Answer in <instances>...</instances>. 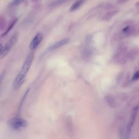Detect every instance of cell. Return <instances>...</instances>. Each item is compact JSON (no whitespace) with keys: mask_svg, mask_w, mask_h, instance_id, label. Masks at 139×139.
I'll list each match as a JSON object with an SVG mask.
<instances>
[{"mask_svg":"<svg viewBox=\"0 0 139 139\" xmlns=\"http://www.w3.org/2000/svg\"><path fill=\"white\" fill-rule=\"evenodd\" d=\"M139 79V70L137 71L134 73V74L133 75L132 80H137Z\"/></svg>","mask_w":139,"mask_h":139,"instance_id":"cell-12","label":"cell"},{"mask_svg":"<svg viewBox=\"0 0 139 139\" xmlns=\"http://www.w3.org/2000/svg\"><path fill=\"white\" fill-rule=\"evenodd\" d=\"M120 1H121V2H123L126 1H127V0H120Z\"/></svg>","mask_w":139,"mask_h":139,"instance_id":"cell-14","label":"cell"},{"mask_svg":"<svg viewBox=\"0 0 139 139\" xmlns=\"http://www.w3.org/2000/svg\"><path fill=\"white\" fill-rule=\"evenodd\" d=\"M17 21H18V19H13V20H12V21H10L9 26L8 27L7 29L6 30H5V32L4 33H3V34H2V35H1L2 37H3V36L6 35L8 34V33L10 31V30L12 29V28L15 26V24L16 23V22H17Z\"/></svg>","mask_w":139,"mask_h":139,"instance_id":"cell-8","label":"cell"},{"mask_svg":"<svg viewBox=\"0 0 139 139\" xmlns=\"http://www.w3.org/2000/svg\"><path fill=\"white\" fill-rule=\"evenodd\" d=\"M43 39V35L41 33H37L34 38L33 39L31 43L29 45V48L31 50H35L37 48L39 45L40 44L41 41Z\"/></svg>","mask_w":139,"mask_h":139,"instance_id":"cell-6","label":"cell"},{"mask_svg":"<svg viewBox=\"0 0 139 139\" xmlns=\"http://www.w3.org/2000/svg\"><path fill=\"white\" fill-rule=\"evenodd\" d=\"M24 1V0H13L12 2V4L14 6H16L19 4H21L22 3H23Z\"/></svg>","mask_w":139,"mask_h":139,"instance_id":"cell-10","label":"cell"},{"mask_svg":"<svg viewBox=\"0 0 139 139\" xmlns=\"http://www.w3.org/2000/svg\"><path fill=\"white\" fill-rule=\"evenodd\" d=\"M34 1H37V0H34Z\"/></svg>","mask_w":139,"mask_h":139,"instance_id":"cell-15","label":"cell"},{"mask_svg":"<svg viewBox=\"0 0 139 139\" xmlns=\"http://www.w3.org/2000/svg\"><path fill=\"white\" fill-rule=\"evenodd\" d=\"M84 2V0H78V1H77L71 6L70 8L71 12H73V11L77 10L83 4Z\"/></svg>","mask_w":139,"mask_h":139,"instance_id":"cell-7","label":"cell"},{"mask_svg":"<svg viewBox=\"0 0 139 139\" xmlns=\"http://www.w3.org/2000/svg\"><path fill=\"white\" fill-rule=\"evenodd\" d=\"M17 39L18 35L16 34H14L12 36V37L10 38V39L8 41V42L3 47V51L0 53V55H1L0 58H1V59H3L9 52L10 49L12 48V47L15 44Z\"/></svg>","mask_w":139,"mask_h":139,"instance_id":"cell-3","label":"cell"},{"mask_svg":"<svg viewBox=\"0 0 139 139\" xmlns=\"http://www.w3.org/2000/svg\"><path fill=\"white\" fill-rule=\"evenodd\" d=\"M139 109V106H136L134 108H133L132 111L131 115H130V120L128 122V123L127 127L126 136H127V138H129L130 133H131V130H132V128L133 125L134 124V123L136 117H137V114H138Z\"/></svg>","mask_w":139,"mask_h":139,"instance_id":"cell-4","label":"cell"},{"mask_svg":"<svg viewBox=\"0 0 139 139\" xmlns=\"http://www.w3.org/2000/svg\"><path fill=\"white\" fill-rule=\"evenodd\" d=\"M5 19L1 16V21H0V27H1V30H2L3 28L5 26Z\"/></svg>","mask_w":139,"mask_h":139,"instance_id":"cell-11","label":"cell"},{"mask_svg":"<svg viewBox=\"0 0 139 139\" xmlns=\"http://www.w3.org/2000/svg\"><path fill=\"white\" fill-rule=\"evenodd\" d=\"M69 41H70L69 39L66 38V39H64L63 40L57 41V42L55 43L54 44H53L52 45L50 46L46 50L44 53L45 54L47 53H49L52 51H54V49H57L58 48H59V47L64 46V45H66V44H67L69 42Z\"/></svg>","mask_w":139,"mask_h":139,"instance_id":"cell-5","label":"cell"},{"mask_svg":"<svg viewBox=\"0 0 139 139\" xmlns=\"http://www.w3.org/2000/svg\"><path fill=\"white\" fill-rule=\"evenodd\" d=\"M136 5H137V7H139V2H138L137 3V4H136Z\"/></svg>","mask_w":139,"mask_h":139,"instance_id":"cell-13","label":"cell"},{"mask_svg":"<svg viewBox=\"0 0 139 139\" xmlns=\"http://www.w3.org/2000/svg\"><path fill=\"white\" fill-rule=\"evenodd\" d=\"M7 124L13 130H20L27 127L28 123L26 120L20 118H12L8 121Z\"/></svg>","mask_w":139,"mask_h":139,"instance_id":"cell-2","label":"cell"},{"mask_svg":"<svg viewBox=\"0 0 139 139\" xmlns=\"http://www.w3.org/2000/svg\"><path fill=\"white\" fill-rule=\"evenodd\" d=\"M117 13H118L117 10H114V11H112V12H108L104 16V19H105V20H109V19L112 18L114 15L116 14Z\"/></svg>","mask_w":139,"mask_h":139,"instance_id":"cell-9","label":"cell"},{"mask_svg":"<svg viewBox=\"0 0 139 139\" xmlns=\"http://www.w3.org/2000/svg\"><path fill=\"white\" fill-rule=\"evenodd\" d=\"M33 58H34V53L33 52L30 53L27 55L21 71L18 74V76L16 77L14 81L13 87L14 89H16L19 88L22 84H23L24 78L26 77L28 72L29 70L30 66L32 65Z\"/></svg>","mask_w":139,"mask_h":139,"instance_id":"cell-1","label":"cell"}]
</instances>
